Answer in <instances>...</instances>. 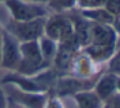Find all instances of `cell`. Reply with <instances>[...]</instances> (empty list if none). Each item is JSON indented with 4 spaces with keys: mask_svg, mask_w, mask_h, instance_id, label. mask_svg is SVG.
<instances>
[{
    "mask_svg": "<svg viewBox=\"0 0 120 108\" xmlns=\"http://www.w3.org/2000/svg\"><path fill=\"white\" fill-rule=\"evenodd\" d=\"M45 21L36 18L31 21H17L11 25V33L22 41H32L38 40L44 32Z\"/></svg>",
    "mask_w": 120,
    "mask_h": 108,
    "instance_id": "6da1fadb",
    "label": "cell"
},
{
    "mask_svg": "<svg viewBox=\"0 0 120 108\" xmlns=\"http://www.w3.org/2000/svg\"><path fill=\"white\" fill-rule=\"evenodd\" d=\"M21 63L19 45H17L8 32L1 33V59L0 66L9 69H17Z\"/></svg>",
    "mask_w": 120,
    "mask_h": 108,
    "instance_id": "7a4b0ae2",
    "label": "cell"
},
{
    "mask_svg": "<svg viewBox=\"0 0 120 108\" xmlns=\"http://www.w3.org/2000/svg\"><path fill=\"white\" fill-rule=\"evenodd\" d=\"M44 30L47 32L48 37L52 39V40L61 41V44L68 43V40L75 36L71 22L63 17L52 18L48 23H45Z\"/></svg>",
    "mask_w": 120,
    "mask_h": 108,
    "instance_id": "3957f363",
    "label": "cell"
},
{
    "mask_svg": "<svg viewBox=\"0 0 120 108\" xmlns=\"http://www.w3.org/2000/svg\"><path fill=\"white\" fill-rule=\"evenodd\" d=\"M8 7L11 8L12 13L14 14L17 21H31L40 18L43 15L44 10L39 8L38 5H29V4H22L19 0H9Z\"/></svg>",
    "mask_w": 120,
    "mask_h": 108,
    "instance_id": "277c9868",
    "label": "cell"
},
{
    "mask_svg": "<svg viewBox=\"0 0 120 108\" xmlns=\"http://www.w3.org/2000/svg\"><path fill=\"white\" fill-rule=\"evenodd\" d=\"M89 33H90L89 43L92 44H115L116 40L114 30L105 23L92 25L89 27Z\"/></svg>",
    "mask_w": 120,
    "mask_h": 108,
    "instance_id": "5b68a950",
    "label": "cell"
},
{
    "mask_svg": "<svg viewBox=\"0 0 120 108\" xmlns=\"http://www.w3.org/2000/svg\"><path fill=\"white\" fill-rule=\"evenodd\" d=\"M116 89H117V76L109 73L97 82L94 91L99 97V99H109Z\"/></svg>",
    "mask_w": 120,
    "mask_h": 108,
    "instance_id": "8992f818",
    "label": "cell"
},
{
    "mask_svg": "<svg viewBox=\"0 0 120 108\" xmlns=\"http://www.w3.org/2000/svg\"><path fill=\"white\" fill-rule=\"evenodd\" d=\"M74 98L78 102L79 108H99L101 107V99L96 94V91L83 90V91L74 94Z\"/></svg>",
    "mask_w": 120,
    "mask_h": 108,
    "instance_id": "52a82bcc",
    "label": "cell"
},
{
    "mask_svg": "<svg viewBox=\"0 0 120 108\" xmlns=\"http://www.w3.org/2000/svg\"><path fill=\"white\" fill-rule=\"evenodd\" d=\"M114 48L115 44H90V46L86 48V51L93 61L99 62L109 58L114 51Z\"/></svg>",
    "mask_w": 120,
    "mask_h": 108,
    "instance_id": "ba28073f",
    "label": "cell"
},
{
    "mask_svg": "<svg viewBox=\"0 0 120 108\" xmlns=\"http://www.w3.org/2000/svg\"><path fill=\"white\" fill-rule=\"evenodd\" d=\"M83 90H85V86L78 79H62L58 81L57 85V91L61 95L76 94V93L83 91Z\"/></svg>",
    "mask_w": 120,
    "mask_h": 108,
    "instance_id": "9c48e42d",
    "label": "cell"
},
{
    "mask_svg": "<svg viewBox=\"0 0 120 108\" xmlns=\"http://www.w3.org/2000/svg\"><path fill=\"white\" fill-rule=\"evenodd\" d=\"M17 100L23 103V105L27 108H44V105H45V98H44V95H40V93L21 91L18 94Z\"/></svg>",
    "mask_w": 120,
    "mask_h": 108,
    "instance_id": "30bf717a",
    "label": "cell"
},
{
    "mask_svg": "<svg viewBox=\"0 0 120 108\" xmlns=\"http://www.w3.org/2000/svg\"><path fill=\"white\" fill-rule=\"evenodd\" d=\"M84 15L94 19L98 23H105L109 25L114 21V15L109 12V10H103V9H97V10H86L84 12Z\"/></svg>",
    "mask_w": 120,
    "mask_h": 108,
    "instance_id": "8fae6325",
    "label": "cell"
},
{
    "mask_svg": "<svg viewBox=\"0 0 120 108\" xmlns=\"http://www.w3.org/2000/svg\"><path fill=\"white\" fill-rule=\"evenodd\" d=\"M39 46H40L41 55H43V58H44L45 61L54 58L56 53H57L54 40H52V39H49V37H43L41 39V43L39 44Z\"/></svg>",
    "mask_w": 120,
    "mask_h": 108,
    "instance_id": "7c38bea8",
    "label": "cell"
},
{
    "mask_svg": "<svg viewBox=\"0 0 120 108\" xmlns=\"http://www.w3.org/2000/svg\"><path fill=\"white\" fill-rule=\"evenodd\" d=\"M74 64H76V69H78V75L80 76H88L90 75V68H92V61L90 59H84L80 58L75 62Z\"/></svg>",
    "mask_w": 120,
    "mask_h": 108,
    "instance_id": "4fadbf2b",
    "label": "cell"
},
{
    "mask_svg": "<svg viewBox=\"0 0 120 108\" xmlns=\"http://www.w3.org/2000/svg\"><path fill=\"white\" fill-rule=\"evenodd\" d=\"M45 104H47V107H45V108H63L62 105H61V103L58 102V100H56V99L49 100V102L45 103Z\"/></svg>",
    "mask_w": 120,
    "mask_h": 108,
    "instance_id": "5bb4252c",
    "label": "cell"
},
{
    "mask_svg": "<svg viewBox=\"0 0 120 108\" xmlns=\"http://www.w3.org/2000/svg\"><path fill=\"white\" fill-rule=\"evenodd\" d=\"M0 108H4V95L1 89H0Z\"/></svg>",
    "mask_w": 120,
    "mask_h": 108,
    "instance_id": "9a60e30c",
    "label": "cell"
},
{
    "mask_svg": "<svg viewBox=\"0 0 120 108\" xmlns=\"http://www.w3.org/2000/svg\"><path fill=\"white\" fill-rule=\"evenodd\" d=\"M0 59H1V32H0Z\"/></svg>",
    "mask_w": 120,
    "mask_h": 108,
    "instance_id": "2e32d148",
    "label": "cell"
},
{
    "mask_svg": "<svg viewBox=\"0 0 120 108\" xmlns=\"http://www.w3.org/2000/svg\"><path fill=\"white\" fill-rule=\"evenodd\" d=\"M115 26H116V27H117V31H119V32H120V21H119V22H117V23H115Z\"/></svg>",
    "mask_w": 120,
    "mask_h": 108,
    "instance_id": "e0dca14e",
    "label": "cell"
}]
</instances>
